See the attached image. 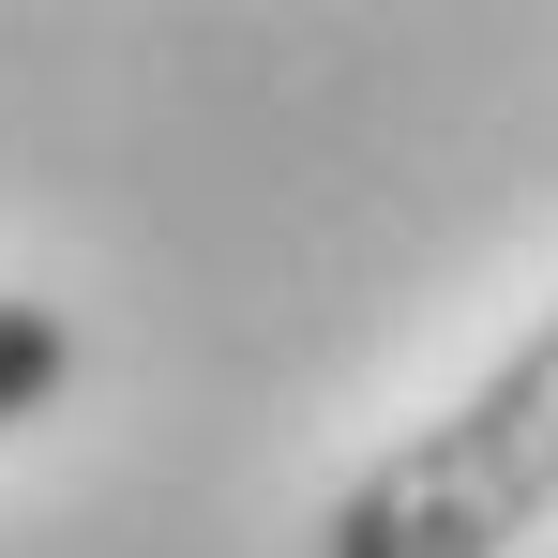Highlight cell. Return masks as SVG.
<instances>
[{
    "mask_svg": "<svg viewBox=\"0 0 558 558\" xmlns=\"http://www.w3.org/2000/svg\"><path fill=\"white\" fill-rule=\"evenodd\" d=\"M558 513V317L483 377L468 408L408 423L392 453L332 498V558H513Z\"/></svg>",
    "mask_w": 558,
    "mask_h": 558,
    "instance_id": "obj_1",
    "label": "cell"
},
{
    "mask_svg": "<svg viewBox=\"0 0 558 558\" xmlns=\"http://www.w3.org/2000/svg\"><path fill=\"white\" fill-rule=\"evenodd\" d=\"M61 377H76V332H61V302H0V423H31Z\"/></svg>",
    "mask_w": 558,
    "mask_h": 558,
    "instance_id": "obj_2",
    "label": "cell"
}]
</instances>
